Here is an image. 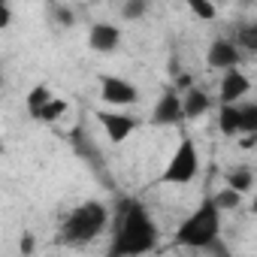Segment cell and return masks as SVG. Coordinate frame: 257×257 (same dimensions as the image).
<instances>
[{"instance_id":"9","label":"cell","mask_w":257,"mask_h":257,"mask_svg":"<svg viewBox=\"0 0 257 257\" xmlns=\"http://www.w3.org/2000/svg\"><path fill=\"white\" fill-rule=\"evenodd\" d=\"M88 46L94 52H100V55H109V52H115L121 46V31L115 25H109V22H97L88 31Z\"/></svg>"},{"instance_id":"6","label":"cell","mask_w":257,"mask_h":257,"mask_svg":"<svg viewBox=\"0 0 257 257\" xmlns=\"http://www.w3.org/2000/svg\"><path fill=\"white\" fill-rule=\"evenodd\" d=\"M185 118V106H182V97H179V91H164L161 94V100L155 103V112H152V124H158V127H173V124H179Z\"/></svg>"},{"instance_id":"1","label":"cell","mask_w":257,"mask_h":257,"mask_svg":"<svg viewBox=\"0 0 257 257\" xmlns=\"http://www.w3.org/2000/svg\"><path fill=\"white\" fill-rule=\"evenodd\" d=\"M155 248H158V224H155L152 212L140 200H121V206L115 212L109 251L121 254V257H137V254H149Z\"/></svg>"},{"instance_id":"13","label":"cell","mask_w":257,"mask_h":257,"mask_svg":"<svg viewBox=\"0 0 257 257\" xmlns=\"http://www.w3.org/2000/svg\"><path fill=\"white\" fill-rule=\"evenodd\" d=\"M52 97H55V94H52V88H49V85H37V88H31V94L25 97V106H28L31 118H37V115H40V109H43Z\"/></svg>"},{"instance_id":"3","label":"cell","mask_w":257,"mask_h":257,"mask_svg":"<svg viewBox=\"0 0 257 257\" xmlns=\"http://www.w3.org/2000/svg\"><path fill=\"white\" fill-rule=\"evenodd\" d=\"M106 224H109L106 206L97 203V200H85L82 206H76V209L67 215V221H64V227H61V239H64L67 245H88L97 233H103Z\"/></svg>"},{"instance_id":"16","label":"cell","mask_w":257,"mask_h":257,"mask_svg":"<svg viewBox=\"0 0 257 257\" xmlns=\"http://www.w3.org/2000/svg\"><path fill=\"white\" fill-rule=\"evenodd\" d=\"M227 185L245 194V191H251V185H254V173L245 170V167H236L233 173H227Z\"/></svg>"},{"instance_id":"10","label":"cell","mask_w":257,"mask_h":257,"mask_svg":"<svg viewBox=\"0 0 257 257\" xmlns=\"http://www.w3.org/2000/svg\"><path fill=\"white\" fill-rule=\"evenodd\" d=\"M206 64L215 67V70L239 67V43H230V40H212V46H209V52H206Z\"/></svg>"},{"instance_id":"4","label":"cell","mask_w":257,"mask_h":257,"mask_svg":"<svg viewBox=\"0 0 257 257\" xmlns=\"http://www.w3.org/2000/svg\"><path fill=\"white\" fill-rule=\"evenodd\" d=\"M197 173H200V152H197L191 137H182V143L173 152V158H170V164H167L161 179L167 185H188V182L197 179Z\"/></svg>"},{"instance_id":"8","label":"cell","mask_w":257,"mask_h":257,"mask_svg":"<svg viewBox=\"0 0 257 257\" xmlns=\"http://www.w3.org/2000/svg\"><path fill=\"white\" fill-rule=\"evenodd\" d=\"M251 88V79L239 70V67H230L224 70V79H221V103H242V97L248 94Z\"/></svg>"},{"instance_id":"19","label":"cell","mask_w":257,"mask_h":257,"mask_svg":"<svg viewBox=\"0 0 257 257\" xmlns=\"http://www.w3.org/2000/svg\"><path fill=\"white\" fill-rule=\"evenodd\" d=\"M146 10H149V0H124L121 16H124L127 22H137V19L146 16Z\"/></svg>"},{"instance_id":"11","label":"cell","mask_w":257,"mask_h":257,"mask_svg":"<svg viewBox=\"0 0 257 257\" xmlns=\"http://www.w3.org/2000/svg\"><path fill=\"white\" fill-rule=\"evenodd\" d=\"M182 106H185V118H203V115L209 112L212 100H209L206 91H200V88H188L185 97H182Z\"/></svg>"},{"instance_id":"12","label":"cell","mask_w":257,"mask_h":257,"mask_svg":"<svg viewBox=\"0 0 257 257\" xmlns=\"http://www.w3.org/2000/svg\"><path fill=\"white\" fill-rule=\"evenodd\" d=\"M218 127L224 137L239 134V103H221L218 106Z\"/></svg>"},{"instance_id":"18","label":"cell","mask_w":257,"mask_h":257,"mask_svg":"<svg viewBox=\"0 0 257 257\" xmlns=\"http://www.w3.org/2000/svg\"><path fill=\"white\" fill-rule=\"evenodd\" d=\"M185 4H188V10L200 22H212L215 19V4H212V0H185Z\"/></svg>"},{"instance_id":"7","label":"cell","mask_w":257,"mask_h":257,"mask_svg":"<svg viewBox=\"0 0 257 257\" xmlns=\"http://www.w3.org/2000/svg\"><path fill=\"white\" fill-rule=\"evenodd\" d=\"M97 121L103 124V131L112 143H124L137 131V118H131L127 112H97Z\"/></svg>"},{"instance_id":"15","label":"cell","mask_w":257,"mask_h":257,"mask_svg":"<svg viewBox=\"0 0 257 257\" xmlns=\"http://www.w3.org/2000/svg\"><path fill=\"white\" fill-rule=\"evenodd\" d=\"M64 112H67V100H61V97H52V100H49V103L40 109L37 121H46V124H52V121H58Z\"/></svg>"},{"instance_id":"2","label":"cell","mask_w":257,"mask_h":257,"mask_svg":"<svg viewBox=\"0 0 257 257\" xmlns=\"http://www.w3.org/2000/svg\"><path fill=\"white\" fill-rule=\"evenodd\" d=\"M221 239V209L215 203V197H206L176 230V242L185 248H212L218 251Z\"/></svg>"},{"instance_id":"21","label":"cell","mask_w":257,"mask_h":257,"mask_svg":"<svg viewBox=\"0 0 257 257\" xmlns=\"http://www.w3.org/2000/svg\"><path fill=\"white\" fill-rule=\"evenodd\" d=\"M10 19H13V13H10V7H4L0 10V28H10Z\"/></svg>"},{"instance_id":"14","label":"cell","mask_w":257,"mask_h":257,"mask_svg":"<svg viewBox=\"0 0 257 257\" xmlns=\"http://www.w3.org/2000/svg\"><path fill=\"white\" fill-rule=\"evenodd\" d=\"M239 134H257V103H239Z\"/></svg>"},{"instance_id":"22","label":"cell","mask_w":257,"mask_h":257,"mask_svg":"<svg viewBox=\"0 0 257 257\" xmlns=\"http://www.w3.org/2000/svg\"><path fill=\"white\" fill-rule=\"evenodd\" d=\"M251 212L257 215V194H254V200H251Z\"/></svg>"},{"instance_id":"17","label":"cell","mask_w":257,"mask_h":257,"mask_svg":"<svg viewBox=\"0 0 257 257\" xmlns=\"http://www.w3.org/2000/svg\"><path fill=\"white\" fill-rule=\"evenodd\" d=\"M215 203H218V209H221V212H224V209H239V206H242V191H236V188L224 185V188L215 194Z\"/></svg>"},{"instance_id":"5","label":"cell","mask_w":257,"mask_h":257,"mask_svg":"<svg viewBox=\"0 0 257 257\" xmlns=\"http://www.w3.org/2000/svg\"><path fill=\"white\" fill-rule=\"evenodd\" d=\"M100 97L109 106H134L140 100V91L131 79H121V76H100Z\"/></svg>"},{"instance_id":"20","label":"cell","mask_w":257,"mask_h":257,"mask_svg":"<svg viewBox=\"0 0 257 257\" xmlns=\"http://www.w3.org/2000/svg\"><path fill=\"white\" fill-rule=\"evenodd\" d=\"M239 46L248 52H257V25H245L239 31Z\"/></svg>"}]
</instances>
